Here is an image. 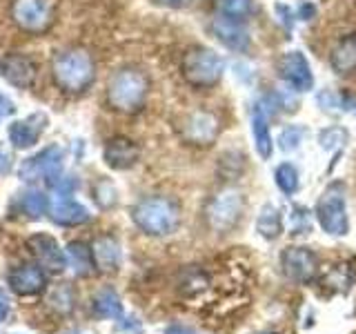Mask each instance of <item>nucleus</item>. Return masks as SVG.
<instances>
[{
  "mask_svg": "<svg viewBox=\"0 0 356 334\" xmlns=\"http://www.w3.org/2000/svg\"><path fill=\"white\" fill-rule=\"evenodd\" d=\"M96 200L100 207H111L116 203V189L111 183H100L96 187Z\"/></svg>",
  "mask_w": 356,
  "mask_h": 334,
  "instance_id": "obj_25",
  "label": "nucleus"
},
{
  "mask_svg": "<svg viewBox=\"0 0 356 334\" xmlns=\"http://www.w3.org/2000/svg\"><path fill=\"white\" fill-rule=\"evenodd\" d=\"M16 207H18L20 214H25L27 218L36 221V218H40V216L47 214L49 200H47V196H44L42 192H38V189H29V192H25V194H20V196H18Z\"/></svg>",
  "mask_w": 356,
  "mask_h": 334,
  "instance_id": "obj_17",
  "label": "nucleus"
},
{
  "mask_svg": "<svg viewBox=\"0 0 356 334\" xmlns=\"http://www.w3.org/2000/svg\"><path fill=\"white\" fill-rule=\"evenodd\" d=\"M312 259L309 254L305 252H300V250H292V252H287L283 256V265H285V270L292 274V276H298V278H303L307 276L309 272V267H307V261Z\"/></svg>",
  "mask_w": 356,
  "mask_h": 334,
  "instance_id": "obj_20",
  "label": "nucleus"
},
{
  "mask_svg": "<svg viewBox=\"0 0 356 334\" xmlns=\"http://www.w3.org/2000/svg\"><path fill=\"white\" fill-rule=\"evenodd\" d=\"M11 18L27 33H42L51 27L56 18L54 0H14Z\"/></svg>",
  "mask_w": 356,
  "mask_h": 334,
  "instance_id": "obj_6",
  "label": "nucleus"
},
{
  "mask_svg": "<svg viewBox=\"0 0 356 334\" xmlns=\"http://www.w3.org/2000/svg\"><path fill=\"white\" fill-rule=\"evenodd\" d=\"M254 134H256V145H259V152L263 156L270 154V136H267V127H265V122L263 118L256 114L254 116Z\"/></svg>",
  "mask_w": 356,
  "mask_h": 334,
  "instance_id": "obj_24",
  "label": "nucleus"
},
{
  "mask_svg": "<svg viewBox=\"0 0 356 334\" xmlns=\"http://www.w3.org/2000/svg\"><path fill=\"white\" fill-rule=\"evenodd\" d=\"M9 315V305H7V299L5 294L0 292V321H5V317Z\"/></svg>",
  "mask_w": 356,
  "mask_h": 334,
  "instance_id": "obj_30",
  "label": "nucleus"
},
{
  "mask_svg": "<svg viewBox=\"0 0 356 334\" xmlns=\"http://www.w3.org/2000/svg\"><path fill=\"white\" fill-rule=\"evenodd\" d=\"M216 33H218V38L222 40V42H227L229 47H236V49H241L243 45H245V36H241V31L238 29H234L229 22H218L216 25Z\"/></svg>",
  "mask_w": 356,
  "mask_h": 334,
  "instance_id": "obj_21",
  "label": "nucleus"
},
{
  "mask_svg": "<svg viewBox=\"0 0 356 334\" xmlns=\"http://www.w3.org/2000/svg\"><path fill=\"white\" fill-rule=\"evenodd\" d=\"M49 216L54 223H58L63 228H74V225H83L89 221V212L85 205L76 203L70 196H60L56 203L49 207Z\"/></svg>",
  "mask_w": 356,
  "mask_h": 334,
  "instance_id": "obj_14",
  "label": "nucleus"
},
{
  "mask_svg": "<svg viewBox=\"0 0 356 334\" xmlns=\"http://www.w3.org/2000/svg\"><path fill=\"white\" fill-rule=\"evenodd\" d=\"M278 183H281V187L283 189H292L294 187V181H292V170H289V167H281V170H278Z\"/></svg>",
  "mask_w": 356,
  "mask_h": 334,
  "instance_id": "obj_26",
  "label": "nucleus"
},
{
  "mask_svg": "<svg viewBox=\"0 0 356 334\" xmlns=\"http://www.w3.org/2000/svg\"><path fill=\"white\" fill-rule=\"evenodd\" d=\"M252 0H222V11L229 20H241L250 11Z\"/></svg>",
  "mask_w": 356,
  "mask_h": 334,
  "instance_id": "obj_22",
  "label": "nucleus"
},
{
  "mask_svg": "<svg viewBox=\"0 0 356 334\" xmlns=\"http://www.w3.org/2000/svg\"><path fill=\"white\" fill-rule=\"evenodd\" d=\"M14 103L5 96V94H0V120H3L5 116H9V114H14Z\"/></svg>",
  "mask_w": 356,
  "mask_h": 334,
  "instance_id": "obj_27",
  "label": "nucleus"
},
{
  "mask_svg": "<svg viewBox=\"0 0 356 334\" xmlns=\"http://www.w3.org/2000/svg\"><path fill=\"white\" fill-rule=\"evenodd\" d=\"M47 303L54 312H58L60 317L72 315L74 303H76V296H74V289L70 285H56L49 296H47Z\"/></svg>",
  "mask_w": 356,
  "mask_h": 334,
  "instance_id": "obj_19",
  "label": "nucleus"
},
{
  "mask_svg": "<svg viewBox=\"0 0 356 334\" xmlns=\"http://www.w3.org/2000/svg\"><path fill=\"white\" fill-rule=\"evenodd\" d=\"M9 287L18 296H33L47 287V274L38 265H18L16 270L9 272Z\"/></svg>",
  "mask_w": 356,
  "mask_h": 334,
  "instance_id": "obj_12",
  "label": "nucleus"
},
{
  "mask_svg": "<svg viewBox=\"0 0 356 334\" xmlns=\"http://www.w3.org/2000/svg\"><path fill=\"white\" fill-rule=\"evenodd\" d=\"M0 76H3L9 85H14L18 89H29L38 76V67L29 56L7 54L5 58L0 61Z\"/></svg>",
  "mask_w": 356,
  "mask_h": 334,
  "instance_id": "obj_10",
  "label": "nucleus"
},
{
  "mask_svg": "<svg viewBox=\"0 0 356 334\" xmlns=\"http://www.w3.org/2000/svg\"><path fill=\"white\" fill-rule=\"evenodd\" d=\"M138 156H140L138 145L134 143L131 138H125V136L109 138L107 145H105V150H103L105 163L111 167V170H118V172L129 170V167L136 165Z\"/></svg>",
  "mask_w": 356,
  "mask_h": 334,
  "instance_id": "obj_13",
  "label": "nucleus"
},
{
  "mask_svg": "<svg viewBox=\"0 0 356 334\" xmlns=\"http://www.w3.org/2000/svg\"><path fill=\"white\" fill-rule=\"evenodd\" d=\"M27 245L42 270H47V272L65 270V254L54 237H49V234H33V237H29Z\"/></svg>",
  "mask_w": 356,
  "mask_h": 334,
  "instance_id": "obj_11",
  "label": "nucleus"
},
{
  "mask_svg": "<svg viewBox=\"0 0 356 334\" xmlns=\"http://www.w3.org/2000/svg\"><path fill=\"white\" fill-rule=\"evenodd\" d=\"M67 256H70V263H72L74 272L78 276H92L96 272V263H94L92 250H89L85 243L72 241L70 245H67Z\"/></svg>",
  "mask_w": 356,
  "mask_h": 334,
  "instance_id": "obj_16",
  "label": "nucleus"
},
{
  "mask_svg": "<svg viewBox=\"0 0 356 334\" xmlns=\"http://www.w3.org/2000/svg\"><path fill=\"white\" fill-rule=\"evenodd\" d=\"M165 334H196L194 330H189L185 326H172V328H167Z\"/></svg>",
  "mask_w": 356,
  "mask_h": 334,
  "instance_id": "obj_29",
  "label": "nucleus"
},
{
  "mask_svg": "<svg viewBox=\"0 0 356 334\" xmlns=\"http://www.w3.org/2000/svg\"><path fill=\"white\" fill-rule=\"evenodd\" d=\"M131 218L136 228L149 237H167L178 228L181 212L172 198L165 196H147L134 205Z\"/></svg>",
  "mask_w": 356,
  "mask_h": 334,
  "instance_id": "obj_3",
  "label": "nucleus"
},
{
  "mask_svg": "<svg viewBox=\"0 0 356 334\" xmlns=\"http://www.w3.org/2000/svg\"><path fill=\"white\" fill-rule=\"evenodd\" d=\"M222 58L205 47H194L183 56V76L194 87H211L218 83L222 74Z\"/></svg>",
  "mask_w": 356,
  "mask_h": 334,
  "instance_id": "obj_4",
  "label": "nucleus"
},
{
  "mask_svg": "<svg viewBox=\"0 0 356 334\" xmlns=\"http://www.w3.org/2000/svg\"><path fill=\"white\" fill-rule=\"evenodd\" d=\"M259 230L261 234H265V237H276L278 230H281V223H278V216L274 214L272 209H265L261 218H259Z\"/></svg>",
  "mask_w": 356,
  "mask_h": 334,
  "instance_id": "obj_23",
  "label": "nucleus"
},
{
  "mask_svg": "<svg viewBox=\"0 0 356 334\" xmlns=\"http://www.w3.org/2000/svg\"><path fill=\"white\" fill-rule=\"evenodd\" d=\"M92 256L98 272H116L120 265V245L114 237H100L94 243Z\"/></svg>",
  "mask_w": 356,
  "mask_h": 334,
  "instance_id": "obj_15",
  "label": "nucleus"
},
{
  "mask_svg": "<svg viewBox=\"0 0 356 334\" xmlns=\"http://www.w3.org/2000/svg\"><path fill=\"white\" fill-rule=\"evenodd\" d=\"M241 207H243V200H241V194H236V192H222V194L214 196L207 207L209 225L214 230L234 228L241 216Z\"/></svg>",
  "mask_w": 356,
  "mask_h": 334,
  "instance_id": "obj_8",
  "label": "nucleus"
},
{
  "mask_svg": "<svg viewBox=\"0 0 356 334\" xmlns=\"http://www.w3.org/2000/svg\"><path fill=\"white\" fill-rule=\"evenodd\" d=\"M54 83L67 94H81L92 87L96 78V63L85 49H67L51 63Z\"/></svg>",
  "mask_w": 356,
  "mask_h": 334,
  "instance_id": "obj_1",
  "label": "nucleus"
},
{
  "mask_svg": "<svg viewBox=\"0 0 356 334\" xmlns=\"http://www.w3.org/2000/svg\"><path fill=\"white\" fill-rule=\"evenodd\" d=\"M149 96V78L140 70H120L107 83V105L122 114L140 111Z\"/></svg>",
  "mask_w": 356,
  "mask_h": 334,
  "instance_id": "obj_2",
  "label": "nucleus"
},
{
  "mask_svg": "<svg viewBox=\"0 0 356 334\" xmlns=\"http://www.w3.org/2000/svg\"><path fill=\"white\" fill-rule=\"evenodd\" d=\"M47 125H49V118L44 116L42 111H33V114L27 116L25 120H14L7 129L11 148H16V150L33 148V145L40 141L42 132Z\"/></svg>",
  "mask_w": 356,
  "mask_h": 334,
  "instance_id": "obj_9",
  "label": "nucleus"
},
{
  "mask_svg": "<svg viewBox=\"0 0 356 334\" xmlns=\"http://www.w3.org/2000/svg\"><path fill=\"white\" fill-rule=\"evenodd\" d=\"M159 5H167V7H183L187 5V0H156Z\"/></svg>",
  "mask_w": 356,
  "mask_h": 334,
  "instance_id": "obj_31",
  "label": "nucleus"
},
{
  "mask_svg": "<svg viewBox=\"0 0 356 334\" xmlns=\"http://www.w3.org/2000/svg\"><path fill=\"white\" fill-rule=\"evenodd\" d=\"M63 159H65V154L58 145H49V148H44L36 156L22 161L18 167V176L27 183L47 181L49 185H54L60 178Z\"/></svg>",
  "mask_w": 356,
  "mask_h": 334,
  "instance_id": "obj_5",
  "label": "nucleus"
},
{
  "mask_svg": "<svg viewBox=\"0 0 356 334\" xmlns=\"http://www.w3.org/2000/svg\"><path fill=\"white\" fill-rule=\"evenodd\" d=\"M9 154L3 150V148H0V174H5L7 170H9Z\"/></svg>",
  "mask_w": 356,
  "mask_h": 334,
  "instance_id": "obj_28",
  "label": "nucleus"
},
{
  "mask_svg": "<svg viewBox=\"0 0 356 334\" xmlns=\"http://www.w3.org/2000/svg\"><path fill=\"white\" fill-rule=\"evenodd\" d=\"M178 132H181L183 141L205 148V145H211L218 136V120L209 111H192L183 120V125L178 127Z\"/></svg>",
  "mask_w": 356,
  "mask_h": 334,
  "instance_id": "obj_7",
  "label": "nucleus"
},
{
  "mask_svg": "<svg viewBox=\"0 0 356 334\" xmlns=\"http://www.w3.org/2000/svg\"><path fill=\"white\" fill-rule=\"evenodd\" d=\"M94 315L100 319H120L122 317V305L120 299L114 289H103L94 296Z\"/></svg>",
  "mask_w": 356,
  "mask_h": 334,
  "instance_id": "obj_18",
  "label": "nucleus"
}]
</instances>
